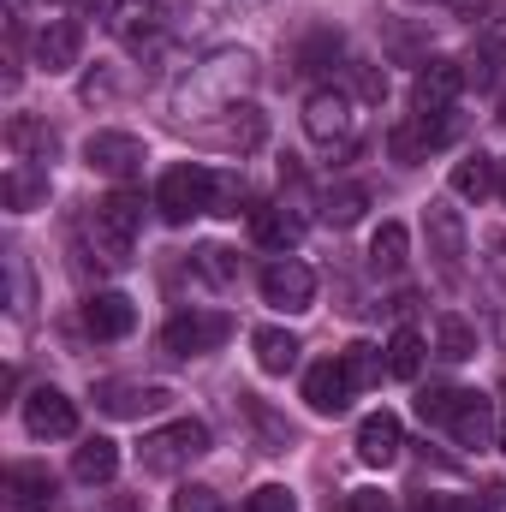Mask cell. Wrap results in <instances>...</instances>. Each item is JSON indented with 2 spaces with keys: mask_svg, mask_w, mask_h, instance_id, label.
<instances>
[{
  "mask_svg": "<svg viewBox=\"0 0 506 512\" xmlns=\"http://www.w3.org/2000/svg\"><path fill=\"white\" fill-rule=\"evenodd\" d=\"M251 78H256V60L245 48H227V54L203 60L173 90V114H227V108H239V90H251Z\"/></svg>",
  "mask_w": 506,
  "mask_h": 512,
  "instance_id": "cell-1",
  "label": "cell"
},
{
  "mask_svg": "<svg viewBox=\"0 0 506 512\" xmlns=\"http://www.w3.org/2000/svg\"><path fill=\"white\" fill-rule=\"evenodd\" d=\"M155 209H161V221H167V227H185V221L209 215V209H215V173H209V167H197V161L167 167V173H161V185H155Z\"/></svg>",
  "mask_w": 506,
  "mask_h": 512,
  "instance_id": "cell-2",
  "label": "cell"
},
{
  "mask_svg": "<svg viewBox=\"0 0 506 512\" xmlns=\"http://www.w3.org/2000/svg\"><path fill=\"white\" fill-rule=\"evenodd\" d=\"M203 453H209V423H197V417H179V423L143 435V447H137V459H143L149 477H173L179 465H191Z\"/></svg>",
  "mask_w": 506,
  "mask_h": 512,
  "instance_id": "cell-3",
  "label": "cell"
},
{
  "mask_svg": "<svg viewBox=\"0 0 506 512\" xmlns=\"http://www.w3.org/2000/svg\"><path fill=\"white\" fill-rule=\"evenodd\" d=\"M137 227H143V197H137V191H114V197H102V203L90 209V239H96V251L108 256L114 268L131 256Z\"/></svg>",
  "mask_w": 506,
  "mask_h": 512,
  "instance_id": "cell-4",
  "label": "cell"
},
{
  "mask_svg": "<svg viewBox=\"0 0 506 512\" xmlns=\"http://www.w3.org/2000/svg\"><path fill=\"white\" fill-rule=\"evenodd\" d=\"M262 298H268L274 310H286V316H304V310L316 304V274H310V262L274 256V262L262 268Z\"/></svg>",
  "mask_w": 506,
  "mask_h": 512,
  "instance_id": "cell-5",
  "label": "cell"
},
{
  "mask_svg": "<svg viewBox=\"0 0 506 512\" xmlns=\"http://www.w3.org/2000/svg\"><path fill=\"white\" fill-rule=\"evenodd\" d=\"M227 334H233V322H227L221 310H185V316H173V322L161 328V346H167L173 358H203V352H215Z\"/></svg>",
  "mask_w": 506,
  "mask_h": 512,
  "instance_id": "cell-6",
  "label": "cell"
},
{
  "mask_svg": "<svg viewBox=\"0 0 506 512\" xmlns=\"http://www.w3.org/2000/svg\"><path fill=\"white\" fill-rule=\"evenodd\" d=\"M441 143H453V120H447V114H411L405 126L387 131V155H393L399 167L429 161V149H441Z\"/></svg>",
  "mask_w": 506,
  "mask_h": 512,
  "instance_id": "cell-7",
  "label": "cell"
},
{
  "mask_svg": "<svg viewBox=\"0 0 506 512\" xmlns=\"http://www.w3.org/2000/svg\"><path fill=\"white\" fill-rule=\"evenodd\" d=\"M24 429H30L36 441H66V435H78V405H72L60 387H30V399H24Z\"/></svg>",
  "mask_w": 506,
  "mask_h": 512,
  "instance_id": "cell-8",
  "label": "cell"
},
{
  "mask_svg": "<svg viewBox=\"0 0 506 512\" xmlns=\"http://www.w3.org/2000/svg\"><path fill=\"white\" fill-rule=\"evenodd\" d=\"M143 137H131V131H96L90 143H84V167L90 173H108V179H131V173H143Z\"/></svg>",
  "mask_w": 506,
  "mask_h": 512,
  "instance_id": "cell-9",
  "label": "cell"
},
{
  "mask_svg": "<svg viewBox=\"0 0 506 512\" xmlns=\"http://www.w3.org/2000/svg\"><path fill=\"white\" fill-rule=\"evenodd\" d=\"M423 233H429L435 268H441L447 280H459V268H465V221H459V209L429 203V209H423Z\"/></svg>",
  "mask_w": 506,
  "mask_h": 512,
  "instance_id": "cell-10",
  "label": "cell"
},
{
  "mask_svg": "<svg viewBox=\"0 0 506 512\" xmlns=\"http://www.w3.org/2000/svg\"><path fill=\"white\" fill-rule=\"evenodd\" d=\"M459 90H465V66H453V60H429V66L411 78V108H417V114H453Z\"/></svg>",
  "mask_w": 506,
  "mask_h": 512,
  "instance_id": "cell-11",
  "label": "cell"
},
{
  "mask_svg": "<svg viewBox=\"0 0 506 512\" xmlns=\"http://www.w3.org/2000/svg\"><path fill=\"white\" fill-rule=\"evenodd\" d=\"M352 376H346V364L340 358H322V364H310L304 370V405L316 411V417H340L346 405H352Z\"/></svg>",
  "mask_w": 506,
  "mask_h": 512,
  "instance_id": "cell-12",
  "label": "cell"
},
{
  "mask_svg": "<svg viewBox=\"0 0 506 512\" xmlns=\"http://www.w3.org/2000/svg\"><path fill=\"white\" fill-rule=\"evenodd\" d=\"M495 399L489 393H477V387H459V399H453V417H447V429H453V441L459 447H489L495 441Z\"/></svg>",
  "mask_w": 506,
  "mask_h": 512,
  "instance_id": "cell-13",
  "label": "cell"
},
{
  "mask_svg": "<svg viewBox=\"0 0 506 512\" xmlns=\"http://www.w3.org/2000/svg\"><path fill=\"white\" fill-rule=\"evenodd\" d=\"M96 405H102V411H114V417H149V411H167V405H173V387L102 382V387H96Z\"/></svg>",
  "mask_w": 506,
  "mask_h": 512,
  "instance_id": "cell-14",
  "label": "cell"
},
{
  "mask_svg": "<svg viewBox=\"0 0 506 512\" xmlns=\"http://www.w3.org/2000/svg\"><path fill=\"white\" fill-rule=\"evenodd\" d=\"M78 54H84V24L48 18V24L36 30V66H42V72H72Z\"/></svg>",
  "mask_w": 506,
  "mask_h": 512,
  "instance_id": "cell-15",
  "label": "cell"
},
{
  "mask_svg": "<svg viewBox=\"0 0 506 512\" xmlns=\"http://www.w3.org/2000/svg\"><path fill=\"white\" fill-rule=\"evenodd\" d=\"M304 131H310L316 143H346V137H352V96L316 90V96L304 102Z\"/></svg>",
  "mask_w": 506,
  "mask_h": 512,
  "instance_id": "cell-16",
  "label": "cell"
},
{
  "mask_svg": "<svg viewBox=\"0 0 506 512\" xmlns=\"http://www.w3.org/2000/svg\"><path fill=\"white\" fill-rule=\"evenodd\" d=\"M399 447H405V435H399V417H393V411H376V417L358 423V459H364V465L387 471V465L399 459Z\"/></svg>",
  "mask_w": 506,
  "mask_h": 512,
  "instance_id": "cell-17",
  "label": "cell"
},
{
  "mask_svg": "<svg viewBox=\"0 0 506 512\" xmlns=\"http://www.w3.org/2000/svg\"><path fill=\"white\" fill-rule=\"evenodd\" d=\"M84 328H90L96 340H126L131 328H137V310H131L126 292H96V298L84 304Z\"/></svg>",
  "mask_w": 506,
  "mask_h": 512,
  "instance_id": "cell-18",
  "label": "cell"
},
{
  "mask_svg": "<svg viewBox=\"0 0 506 512\" xmlns=\"http://www.w3.org/2000/svg\"><path fill=\"white\" fill-rule=\"evenodd\" d=\"M96 18L126 36V42H149L155 36V0H96Z\"/></svg>",
  "mask_w": 506,
  "mask_h": 512,
  "instance_id": "cell-19",
  "label": "cell"
},
{
  "mask_svg": "<svg viewBox=\"0 0 506 512\" xmlns=\"http://www.w3.org/2000/svg\"><path fill=\"white\" fill-rule=\"evenodd\" d=\"M0 191H6V209H12V215H30V209L48 203V167H36V161H12Z\"/></svg>",
  "mask_w": 506,
  "mask_h": 512,
  "instance_id": "cell-20",
  "label": "cell"
},
{
  "mask_svg": "<svg viewBox=\"0 0 506 512\" xmlns=\"http://www.w3.org/2000/svg\"><path fill=\"white\" fill-rule=\"evenodd\" d=\"M6 489H12V507L18 512H48L54 507V477L42 465H12L6 471Z\"/></svg>",
  "mask_w": 506,
  "mask_h": 512,
  "instance_id": "cell-21",
  "label": "cell"
},
{
  "mask_svg": "<svg viewBox=\"0 0 506 512\" xmlns=\"http://www.w3.org/2000/svg\"><path fill=\"white\" fill-rule=\"evenodd\" d=\"M209 143H221V149H256L268 126H262V114L256 108H227V120H215V126H203Z\"/></svg>",
  "mask_w": 506,
  "mask_h": 512,
  "instance_id": "cell-22",
  "label": "cell"
},
{
  "mask_svg": "<svg viewBox=\"0 0 506 512\" xmlns=\"http://www.w3.org/2000/svg\"><path fill=\"white\" fill-rule=\"evenodd\" d=\"M114 471H120V441H108V435H90L72 453V477L78 483H114Z\"/></svg>",
  "mask_w": 506,
  "mask_h": 512,
  "instance_id": "cell-23",
  "label": "cell"
},
{
  "mask_svg": "<svg viewBox=\"0 0 506 512\" xmlns=\"http://www.w3.org/2000/svg\"><path fill=\"white\" fill-rule=\"evenodd\" d=\"M251 352H256V370H262V376H286V370L298 364V352H304V346H298L286 328H256Z\"/></svg>",
  "mask_w": 506,
  "mask_h": 512,
  "instance_id": "cell-24",
  "label": "cell"
},
{
  "mask_svg": "<svg viewBox=\"0 0 506 512\" xmlns=\"http://www.w3.org/2000/svg\"><path fill=\"white\" fill-rule=\"evenodd\" d=\"M251 239L268 245V251H292L304 239V221L286 215V209H251Z\"/></svg>",
  "mask_w": 506,
  "mask_h": 512,
  "instance_id": "cell-25",
  "label": "cell"
},
{
  "mask_svg": "<svg viewBox=\"0 0 506 512\" xmlns=\"http://www.w3.org/2000/svg\"><path fill=\"white\" fill-rule=\"evenodd\" d=\"M6 143L18 149V161H48L60 137L42 126V120H30V114H12V126H6Z\"/></svg>",
  "mask_w": 506,
  "mask_h": 512,
  "instance_id": "cell-26",
  "label": "cell"
},
{
  "mask_svg": "<svg viewBox=\"0 0 506 512\" xmlns=\"http://www.w3.org/2000/svg\"><path fill=\"white\" fill-rule=\"evenodd\" d=\"M405 251H411V233H405L399 221H381L376 239H370V268H376V274H399V268H405Z\"/></svg>",
  "mask_w": 506,
  "mask_h": 512,
  "instance_id": "cell-27",
  "label": "cell"
},
{
  "mask_svg": "<svg viewBox=\"0 0 506 512\" xmlns=\"http://www.w3.org/2000/svg\"><path fill=\"white\" fill-rule=\"evenodd\" d=\"M417 370H423V334L417 328H393V340H387V376L417 382Z\"/></svg>",
  "mask_w": 506,
  "mask_h": 512,
  "instance_id": "cell-28",
  "label": "cell"
},
{
  "mask_svg": "<svg viewBox=\"0 0 506 512\" xmlns=\"http://www.w3.org/2000/svg\"><path fill=\"white\" fill-rule=\"evenodd\" d=\"M435 346H441L447 364H465V358H477V328L465 316H441L435 322Z\"/></svg>",
  "mask_w": 506,
  "mask_h": 512,
  "instance_id": "cell-29",
  "label": "cell"
},
{
  "mask_svg": "<svg viewBox=\"0 0 506 512\" xmlns=\"http://www.w3.org/2000/svg\"><path fill=\"white\" fill-rule=\"evenodd\" d=\"M340 364H346V376H352V387H370V382H381V370H387L381 346H370V340H352V346L340 352Z\"/></svg>",
  "mask_w": 506,
  "mask_h": 512,
  "instance_id": "cell-30",
  "label": "cell"
},
{
  "mask_svg": "<svg viewBox=\"0 0 506 512\" xmlns=\"http://www.w3.org/2000/svg\"><path fill=\"white\" fill-rule=\"evenodd\" d=\"M453 191H459V197H489V191H495V161H489V155H465V161L453 167Z\"/></svg>",
  "mask_w": 506,
  "mask_h": 512,
  "instance_id": "cell-31",
  "label": "cell"
},
{
  "mask_svg": "<svg viewBox=\"0 0 506 512\" xmlns=\"http://www.w3.org/2000/svg\"><path fill=\"white\" fill-rule=\"evenodd\" d=\"M364 209H370V191H364V185H340V191H328L322 221H328V227H352Z\"/></svg>",
  "mask_w": 506,
  "mask_h": 512,
  "instance_id": "cell-32",
  "label": "cell"
},
{
  "mask_svg": "<svg viewBox=\"0 0 506 512\" xmlns=\"http://www.w3.org/2000/svg\"><path fill=\"white\" fill-rule=\"evenodd\" d=\"M453 399H459V387H423L417 393V417L423 423H447L453 417Z\"/></svg>",
  "mask_w": 506,
  "mask_h": 512,
  "instance_id": "cell-33",
  "label": "cell"
},
{
  "mask_svg": "<svg viewBox=\"0 0 506 512\" xmlns=\"http://www.w3.org/2000/svg\"><path fill=\"white\" fill-rule=\"evenodd\" d=\"M173 512H227V507L209 483H185V489H173Z\"/></svg>",
  "mask_w": 506,
  "mask_h": 512,
  "instance_id": "cell-34",
  "label": "cell"
},
{
  "mask_svg": "<svg viewBox=\"0 0 506 512\" xmlns=\"http://www.w3.org/2000/svg\"><path fill=\"white\" fill-rule=\"evenodd\" d=\"M245 512H298V501H292V489H280V483H262L251 501H245Z\"/></svg>",
  "mask_w": 506,
  "mask_h": 512,
  "instance_id": "cell-35",
  "label": "cell"
},
{
  "mask_svg": "<svg viewBox=\"0 0 506 512\" xmlns=\"http://www.w3.org/2000/svg\"><path fill=\"white\" fill-rule=\"evenodd\" d=\"M334 54H340V36H334V30H316V36L298 48V66L310 72V66H322V60H334Z\"/></svg>",
  "mask_w": 506,
  "mask_h": 512,
  "instance_id": "cell-36",
  "label": "cell"
},
{
  "mask_svg": "<svg viewBox=\"0 0 506 512\" xmlns=\"http://www.w3.org/2000/svg\"><path fill=\"white\" fill-rule=\"evenodd\" d=\"M197 268H203L209 280H233V256L215 251V245H209V251H197Z\"/></svg>",
  "mask_w": 506,
  "mask_h": 512,
  "instance_id": "cell-37",
  "label": "cell"
},
{
  "mask_svg": "<svg viewBox=\"0 0 506 512\" xmlns=\"http://www.w3.org/2000/svg\"><path fill=\"white\" fill-rule=\"evenodd\" d=\"M346 512H393V501H387L381 489H352V495H346Z\"/></svg>",
  "mask_w": 506,
  "mask_h": 512,
  "instance_id": "cell-38",
  "label": "cell"
},
{
  "mask_svg": "<svg viewBox=\"0 0 506 512\" xmlns=\"http://www.w3.org/2000/svg\"><path fill=\"white\" fill-rule=\"evenodd\" d=\"M465 84H495V54H471L465 60Z\"/></svg>",
  "mask_w": 506,
  "mask_h": 512,
  "instance_id": "cell-39",
  "label": "cell"
},
{
  "mask_svg": "<svg viewBox=\"0 0 506 512\" xmlns=\"http://www.w3.org/2000/svg\"><path fill=\"white\" fill-rule=\"evenodd\" d=\"M411 512H447V501H441V495H417V501H411Z\"/></svg>",
  "mask_w": 506,
  "mask_h": 512,
  "instance_id": "cell-40",
  "label": "cell"
},
{
  "mask_svg": "<svg viewBox=\"0 0 506 512\" xmlns=\"http://www.w3.org/2000/svg\"><path fill=\"white\" fill-rule=\"evenodd\" d=\"M495 447L506 453V405H501V423H495Z\"/></svg>",
  "mask_w": 506,
  "mask_h": 512,
  "instance_id": "cell-41",
  "label": "cell"
}]
</instances>
